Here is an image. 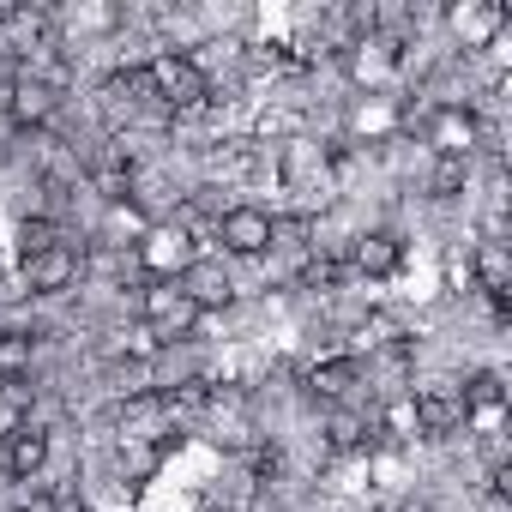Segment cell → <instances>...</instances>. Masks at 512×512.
Here are the masks:
<instances>
[{
    "label": "cell",
    "mask_w": 512,
    "mask_h": 512,
    "mask_svg": "<svg viewBox=\"0 0 512 512\" xmlns=\"http://www.w3.org/2000/svg\"><path fill=\"white\" fill-rule=\"evenodd\" d=\"M368 440H374V422L356 416V410H338V416L326 422V446H332V452H362Z\"/></svg>",
    "instance_id": "e0dca14e"
},
{
    "label": "cell",
    "mask_w": 512,
    "mask_h": 512,
    "mask_svg": "<svg viewBox=\"0 0 512 512\" xmlns=\"http://www.w3.org/2000/svg\"><path fill=\"white\" fill-rule=\"evenodd\" d=\"M404 266V247H398V235H386V229H374V235H362L356 247H350V278H392Z\"/></svg>",
    "instance_id": "9c48e42d"
},
{
    "label": "cell",
    "mask_w": 512,
    "mask_h": 512,
    "mask_svg": "<svg viewBox=\"0 0 512 512\" xmlns=\"http://www.w3.org/2000/svg\"><path fill=\"white\" fill-rule=\"evenodd\" d=\"M19 512H61V506H55L49 494H25V500H19Z\"/></svg>",
    "instance_id": "d4e9b609"
},
{
    "label": "cell",
    "mask_w": 512,
    "mask_h": 512,
    "mask_svg": "<svg viewBox=\"0 0 512 512\" xmlns=\"http://www.w3.org/2000/svg\"><path fill=\"white\" fill-rule=\"evenodd\" d=\"M145 85H151V103H163V109H175V115H187V109H199V103L211 97L205 73H199L187 55H157V61H145Z\"/></svg>",
    "instance_id": "6da1fadb"
},
{
    "label": "cell",
    "mask_w": 512,
    "mask_h": 512,
    "mask_svg": "<svg viewBox=\"0 0 512 512\" xmlns=\"http://www.w3.org/2000/svg\"><path fill=\"white\" fill-rule=\"evenodd\" d=\"M139 314H145V326H151V338H157V344L193 338V326H199V308L181 296V284H175V278H151V284L139 290Z\"/></svg>",
    "instance_id": "7a4b0ae2"
},
{
    "label": "cell",
    "mask_w": 512,
    "mask_h": 512,
    "mask_svg": "<svg viewBox=\"0 0 512 512\" xmlns=\"http://www.w3.org/2000/svg\"><path fill=\"white\" fill-rule=\"evenodd\" d=\"M163 410H169V416H199V410H211V380H181V386H169V392H163Z\"/></svg>",
    "instance_id": "d6986e66"
},
{
    "label": "cell",
    "mask_w": 512,
    "mask_h": 512,
    "mask_svg": "<svg viewBox=\"0 0 512 512\" xmlns=\"http://www.w3.org/2000/svg\"><path fill=\"white\" fill-rule=\"evenodd\" d=\"M470 272H476V284H482V296H488V302H494V296H506V284H512L506 241H482V247H476V260H470Z\"/></svg>",
    "instance_id": "4fadbf2b"
},
{
    "label": "cell",
    "mask_w": 512,
    "mask_h": 512,
    "mask_svg": "<svg viewBox=\"0 0 512 512\" xmlns=\"http://www.w3.org/2000/svg\"><path fill=\"white\" fill-rule=\"evenodd\" d=\"M55 109H61V91H55V85H43V79H31V73L13 79V103H7V115H13L19 127H43Z\"/></svg>",
    "instance_id": "8fae6325"
},
{
    "label": "cell",
    "mask_w": 512,
    "mask_h": 512,
    "mask_svg": "<svg viewBox=\"0 0 512 512\" xmlns=\"http://www.w3.org/2000/svg\"><path fill=\"white\" fill-rule=\"evenodd\" d=\"M356 386V362L350 356H332V362H314L308 368V392L314 398H344Z\"/></svg>",
    "instance_id": "2e32d148"
},
{
    "label": "cell",
    "mask_w": 512,
    "mask_h": 512,
    "mask_svg": "<svg viewBox=\"0 0 512 512\" xmlns=\"http://www.w3.org/2000/svg\"><path fill=\"white\" fill-rule=\"evenodd\" d=\"M73 278H79V253H73L67 241L25 260V290H31V296H61V290H73Z\"/></svg>",
    "instance_id": "5b68a950"
},
{
    "label": "cell",
    "mask_w": 512,
    "mask_h": 512,
    "mask_svg": "<svg viewBox=\"0 0 512 512\" xmlns=\"http://www.w3.org/2000/svg\"><path fill=\"white\" fill-rule=\"evenodd\" d=\"M278 476H284V452L260 446V452H253V482H278Z\"/></svg>",
    "instance_id": "cb8c5ba5"
},
{
    "label": "cell",
    "mask_w": 512,
    "mask_h": 512,
    "mask_svg": "<svg viewBox=\"0 0 512 512\" xmlns=\"http://www.w3.org/2000/svg\"><path fill=\"white\" fill-rule=\"evenodd\" d=\"M175 284H181V296H187L199 314H211V308H229V302H235L229 272H223V266H211V260H187V272H181Z\"/></svg>",
    "instance_id": "52a82bcc"
},
{
    "label": "cell",
    "mask_w": 512,
    "mask_h": 512,
    "mask_svg": "<svg viewBox=\"0 0 512 512\" xmlns=\"http://www.w3.org/2000/svg\"><path fill=\"white\" fill-rule=\"evenodd\" d=\"M446 25L464 37V49H488L506 31V7H494V0H464V7L446 13Z\"/></svg>",
    "instance_id": "ba28073f"
},
{
    "label": "cell",
    "mask_w": 512,
    "mask_h": 512,
    "mask_svg": "<svg viewBox=\"0 0 512 512\" xmlns=\"http://www.w3.org/2000/svg\"><path fill=\"white\" fill-rule=\"evenodd\" d=\"M19 247H25V260H31V253H49V247H61V223H55V217H25V229H19Z\"/></svg>",
    "instance_id": "7402d4cb"
},
{
    "label": "cell",
    "mask_w": 512,
    "mask_h": 512,
    "mask_svg": "<svg viewBox=\"0 0 512 512\" xmlns=\"http://www.w3.org/2000/svg\"><path fill=\"white\" fill-rule=\"evenodd\" d=\"M344 278H350V260H338V253H320L308 266V290H338Z\"/></svg>",
    "instance_id": "603a6c76"
},
{
    "label": "cell",
    "mask_w": 512,
    "mask_h": 512,
    "mask_svg": "<svg viewBox=\"0 0 512 512\" xmlns=\"http://www.w3.org/2000/svg\"><path fill=\"white\" fill-rule=\"evenodd\" d=\"M49 464V434L43 428H19L13 440H7V470L13 476H37Z\"/></svg>",
    "instance_id": "5bb4252c"
},
{
    "label": "cell",
    "mask_w": 512,
    "mask_h": 512,
    "mask_svg": "<svg viewBox=\"0 0 512 512\" xmlns=\"http://www.w3.org/2000/svg\"><path fill=\"white\" fill-rule=\"evenodd\" d=\"M91 187H97L103 199H127V187H133V163H121V157L91 163Z\"/></svg>",
    "instance_id": "ffe728a7"
},
{
    "label": "cell",
    "mask_w": 512,
    "mask_h": 512,
    "mask_svg": "<svg viewBox=\"0 0 512 512\" xmlns=\"http://www.w3.org/2000/svg\"><path fill=\"white\" fill-rule=\"evenodd\" d=\"M410 416H416V434H422V440H446V434L464 428V404H458L452 386H422V392L410 398Z\"/></svg>",
    "instance_id": "277c9868"
},
{
    "label": "cell",
    "mask_w": 512,
    "mask_h": 512,
    "mask_svg": "<svg viewBox=\"0 0 512 512\" xmlns=\"http://www.w3.org/2000/svg\"><path fill=\"white\" fill-rule=\"evenodd\" d=\"M428 139H434V151H440V157H470V151H476V139H482V121H476L470 109L446 103V109H434Z\"/></svg>",
    "instance_id": "8992f818"
},
{
    "label": "cell",
    "mask_w": 512,
    "mask_h": 512,
    "mask_svg": "<svg viewBox=\"0 0 512 512\" xmlns=\"http://www.w3.org/2000/svg\"><path fill=\"white\" fill-rule=\"evenodd\" d=\"M133 260L151 266V278H181L187 272V229H151Z\"/></svg>",
    "instance_id": "30bf717a"
},
{
    "label": "cell",
    "mask_w": 512,
    "mask_h": 512,
    "mask_svg": "<svg viewBox=\"0 0 512 512\" xmlns=\"http://www.w3.org/2000/svg\"><path fill=\"white\" fill-rule=\"evenodd\" d=\"M37 338L31 332H0V380H31Z\"/></svg>",
    "instance_id": "ac0fdd59"
},
{
    "label": "cell",
    "mask_w": 512,
    "mask_h": 512,
    "mask_svg": "<svg viewBox=\"0 0 512 512\" xmlns=\"http://www.w3.org/2000/svg\"><path fill=\"white\" fill-rule=\"evenodd\" d=\"M217 241H223V253L260 260L266 247H278V217L260 211V205H229V211L217 217Z\"/></svg>",
    "instance_id": "3957f363"
},
{
    "label": "cell",
    "mask_w": 512,
    "mask_h": 512,
    "mask_svg": "<svg viewBox=\"0 0 512 512\" xmlns=\"http://www.w3.org/2000/svg\"><path fill=\"white\" fill-rule=\"evenodd\" d=\"M464 181H470V157H440V163L428 169V193H434V199L464 193Z\"/></svg>",
    "instance_id": "44dd1931"
},
{
    "label": "cell",
    "mask_w": 512,
    "mask_h": 512,
    "mask_svg": "<svg viewBox=\"0 0 512 512\" xmlns=\"http://www.w3.org/2000/svg\"><path fill=\"white\" fill-rule=\"evenodd\" d=\"M31 404H37V392H31V380H0V434H19V428H31Z\"/></svg>",
    "instance_id": "9a60e30c"
},
{
    "label": "cell",
    "mask_w": 512,
    "mask_h": 512,
    "mask_svg": "<svg viewBox=\"0 0 512 512\" xmlns=\"http://www.w3.org/2000/svg\"><path fill=\"white\" fill-rule=\"evenodd\" d=\"M458 404H464V422H488V428H494V422H500V410H506V380L482 368V374H470V380H464Z\"/></svg>",
    "instance_id": "7c38bea8"
}]
</instances>
